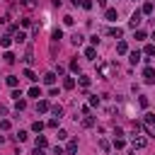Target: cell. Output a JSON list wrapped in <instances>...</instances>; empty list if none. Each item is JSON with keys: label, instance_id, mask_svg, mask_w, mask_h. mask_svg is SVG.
<instances>
[{"label": "cell", "instance_id": "obj_1", "mask_svg": "<svg viewBox=\"0 0 155 155\" xmlns=\"http://www.w3.org/2000/svg\"><path fill=\"white\" fill-rule=\"evenodd\" d=\"M145 145H148V140H145V138H140V136H133V140H131V148H133V150H143Z\"/></svg>", "mask_w": 155, "mask_h": 155}, {"label": "cell", "instance_id": "obj_2", "mask_svg": "<svg viewBox=\"0 0 155 155\" xmlns=\"http://www.w3.org/2000/svg\"><path fill=\"white\" fill-rule=\"evenodd\" d=\"M140 15H143V12H140V10H136V12H133V15H131V22H128V24H131V27H133V29H136V27H138V24H140Z\"/></svg>", "mask_w": 155, "mask_h": 155}, {"label": "cell", "instance_id": "obj_3", "mask_svg": "<svg viewBox=\"0 0 155 155\" xmlns=\"http://www.w3.org/2000/svg\"><path fill=\"white\" fill-rule=\"evenodd\" d=\"M143 78H145V82H155V70L148 65V68L143 70Z\"/></svg>", "mask_w": 155, "mask_h": 155}, {"label": "cell", "instance_id": "obj_4", "mask_svg": "<svg viewBox=\"0 0 155 155\" xmlns=\"http://www.w3.org/2000/svg\"><path fill=\"white\" fill-rule=\"evenodd\" d=\"M65 153H68V155L78 153V140H68V145H65Z\"/></svg>", "mask_w": 155, "mask_h": 155}, {"label": "cell", "instance_id": "obj_5", "mask_svg": "<svg viewBox=\"0 0 155 155\" xmlns=\"http://www.w3.org/2000/svg\"><path fill=\"white\" fill-rule=\"evenodd\" d=\"M104 17H107V19H109V22H114V19H116V17H119V12H116V10H114V7H109V10H107V12H104Z\"/></svg>", "mask_w": 155, "mask_h": 155}, {"label": "cell", "instance_id": "obj_6", "mask_svg": "<svg viewBox=\"0 0 155 155\" xmlns=\"http://www.w3.org/2000/svg\"><path fill=\"white\" fill-rule=\"evenodd\" d=\"M116 53H121V56L128 53V44H126V41H119V44H116Z\"/></svg>", "mask_w": 155, "mask_h": 155}, {"label": "cell", "instance_id": "obj_7", "mask_svg": "<svg viewBox=\"0 0 155 155\" xmlns=\"http://www.w3.org/2000/svg\"><path fill=\"white\" fill-rule=\"evenodd\" d=\"M44 82H46V85H53V82H56V73H51V70L44 73Z\"/></svg>", "mask_w": 155, "mask_h": 155}, {"label": "cell", "instance_id": "obj_8", "mask_svg": "<svg viewBox=\"0 0 155 155\" xmlns=\"http://www.w3.org/2000/svg\"><path fill=\"white\" fill-rule=\"evenodd\" d=\"M36 111H41V114L48 111V102H46V99H39V102H36Z\"/></svg>", "mask_w": 155, "mask_h": 155}, {"label": "cell", "instance_id": "obj_9", "mask_svg": "<svg viewBox=\"0 0 155 155\" xmlns=\"http://www.w3.org/2000/svg\"><path fill=\"white\" fill-rule=\"evenodd\" d=\"M15 41H17V44H24V41H27V34L17 29V31H15Z\"/></svg>", "mask_w": 155, "mask_h": 155}, {"label": "cell", "instance_id": "obj_10", "mask_svg": "<svg viewBox=\"0 0 155 155\" xmlns=\"http://www.w3.org/2000/svg\"><path fill=\"white\" fill-rule=\"evenodd\" d=\"M5 82H7L10 87H17V85H19V80H17V75H7V78H5Z\"/></svg>", "mask_w": 155, "mask_h": 155}, {"label": "cell", "instance_id": "obj_11", "mask_svg": "<svg viewBox=\"0 0 155 155\" xmlns=\"http://www.w3.org/2000/svg\"><path fill=\"white\" fill-rule=\"evenodd\" d=\"M34 145H36V148H41V150H44V148H46V145H48V143H46V138H44V136H36V140H34Z\"/></svg>", "mask_w": 155, "mask_h": 155}, {"label": "cell", "instance_id": "obj_12", "mask_svg": "<svg viewBox=\"0 0 155 155\" xmlns=\"http://www.w3.org/2000/svg\"><path fill=\"white\" fill-rule=\"evenodd\" d=\"M12 41H15V39H12L10 34H7V36H2V39H0V46H2V48H7V46H10Z\"/></svg>", "mask_w": 155, "mask_h": 155}, {"label": "cell", "instance_id": "obj_13", "mask_svg": "<svg viewBox=\"0 0 155 155\" xmlns=\"http://www.w3.org/2000/svg\"><path fill=\"white\" fill-rule=\"evenodd\" d=\"M94 56H97V51H94V46H90V48H85V58H90V61H94Z\"/></svg>", "mask_w": 155, "mask_h": 155}, {"label": "cell", "instance_id": "obj_14", "mask_svg": "<svg viewBox=\"0 0 155 155\" xmlns=\"http://www.w3.org/2000/svg\"><path fill=\"white\" fill-rule=\"evenodd\" d=\"M128 61H131V63L136 65V63L140 61V53H138V51H131V53H128Z\"/></svg>", "mask_w": 155, "mask_h": 155}, {"label": "cell", "instance_id": "obj_15", "mask_svg": "<svg viewBox=\"0 0 155 155\" xmlns=\"http://www.w3.org/2000/svg\"><path fill=\"white\" fill-rule=\"evenodd\" d=\"M63 87H65V90H73V87H75V78H65V80H63Z\"/></svg>", "mask_w": 155, "mask_h": 155}, {"label": "cell", "instance_id": "obj_16", "mask_svg": "<svg viewBox=\"0 0 155 155\" xmlns=\"http://www.w3.org/2000/svg\"><path fill=\"white\" fill-rule=\"evenodd\" d=\"M78 85H80V87H90V78H87V75H80V78H78Z\"/></svg>", "mask_w": 155, "mask_h": 155}, {"label": "cell", "instance_id": "obj_17", "mask_svg": "<svg viewBox=\"0 0 155 155\" xmlns=\"http://www.w3.org/2000/svg\"><path fill=\"white\" fill-rule=\"evenodd\" d=\"M51 111H53V116H56V119H61V116H63V107H61V104L51 107Z\"/></svg>", "mask_w": 155, "mask_h": 155}, {"label": "cell", "instance_id": "obj_18", "mask_svg": "<svg viewBox=\"0 0 155 155\" xmlns=\"http://www.w3.org/2000/svg\"><path fill=\"white\" fill-rule=\"evenodd\" d=\"M70 41H73L75 46H78V44H82V34H80V31H75V34L70 36Z\"/></svg>", "mask_w": 155, "mask_h": 155}, {"label": "cell", "instance_id": "obj_19", "mask_svg": "<svg viewBox=\"0 0 155 155\" xmlns=\"http://www.w3.org/2000/svg\"><path fill=\"white\" fill-rule=\"evenodd\" d=\"M143 121H145V124L150 126V124L155 121V114H150V111H145V114H143Z\"/></svg>", "mask_w": 155, "mask_h": 155}, {"label": "cell", "instance_id": "obj_20", "mask_svg": "<svg viewBox=\"0 0 155 155\" xmlns=\"http://www.w3.org/2000/svg\"><path fill=\"white\" fill-rule=\"evenodd\" d=\"M82 126H85V128H92V126H94V119H92V116H85V119H82Z\"/></svg>", "mask_w": 155, "mask_h": 155}, {"label": "cell", "instance_id": "obj_21", "mask_svg": "<svg viewBox=\"0 0 155 155\" xmlns=\"http://www.w3.org/2000/svg\"><path fill=\"white\" fill-rule=\"evenodd\" d=\"M51 39H53V44H56L58 39H63V31H61V29H53V34H51Z\"/></svg>", "mask_w": 155, "mask_h": 155}, {"label": "cell", "instance_id": "obj_22", "mask_svg": "<svg viewBox=\"0 0 155 155\" xmlns=\"http://www.w3.org/2000/svg\"><path fill=\"white\" fill-rule=\"evenodd\" d=\"M143 53H145V56H155V46H153V44H148V46L143 48Z\"/></svg>", "mask_w": 155, "mask_h": 155}, {"label": "cell", "instance_id": "obj_23", "mask_svg": "<svg viewBox=\"0 0 155 155\" xmlns=\"http://www.w3.org/2000/svg\"><path fill=\"white\" fill-rule=\"evenodd\" d=\"M2 58H5V63H10V65H12L15 61H17V58H15V53H10V51H7V53H5Z\"/></svg>", "mask_w": 155, "mask_h": 155}, {"label": "cell", "instance_id": "obj_24", "mask_svg": "<svg viewBox=\"0 0 155 155\" xmlns=\"http://www.w3.org/2000/svg\"><path fill=\"white\" fill-rule=\"evenodd\" d=\"M24 78H27V80H31V82H36V75H34V70H29V68L24 70Z\"/></svg>", "mask_w": 155, "mask_h": 155}, {"label": "cell", "instance_id": "obj_25", "mask_svg": "<svg viewBox=\"0 0 155 155\" xmlns=\"http://www.w3.org/2000/svg\"><path fill=\"white\" fill-rule=\"evenodd\" d=\"M29 97H36V99H39V97H41V90H39L36 85H34V87L29 90Z\"/></svg>", "mask_w": 155, "mask_h": 155}, {"label": "cell", "instance_id": "obj_26", "mask_svg": "<svg viewBox=\"0 0 155 155\" xmlns=\"http://www.w3.org/2000/svg\"><path fill=\"white\" fill-rule=\"evenodd\" d=\"M31 131L41 133V131H44V124H41V121H34V124H31Z\"/></svg>", "mask_w": 155, "mask_h": 155}, {"label": "cell", "instance_id": "obj_27", "mask_svg": "<svg viewBox=\"0 0 155 155\" xmlns=\"http://www.w3.org/2000/svg\"><path fill=\"white\" fill-rule=\"evenodd\" d=\"M140 12H143V15H150V12H153V2H145V5H143V10H140Z\"/></svg>", "mask_w": 155, "mask_h": 155}, {"label": "cell", "instance_id": "obj_28", "mask_svg": "<svg viewBox=\"0 0 155 155\" xmlns=\"http://www.w3.org/2000/svg\"><path fill=\"white\" fill-rule=\"evenodd\" d=\"M15 107H17V111H22V109H27V102H24V99H17Z\"/></svg>", "mask_w": 155, "mask_h": 155}, {"label": "cell", "instance_id": "obj_29", "mask_svg": "<svg viewBox=\"0 0 155 155\" xmlns=\"http://www.w3.org/2000/svg\"><path fill=\"white\" fill-rule=\"evenodd\" d=\"M15 138H17V143H22V140H27V131H17V136H15Z\"/></svg>", "mask_w": 155, "mask_h": 155}, {"label": "cell", "instance_id": "obj_30", "mask_svg": "<svg viewBox=\"0 0 155 155\" xmlns=\"http://www.w3.org/2000/svg\"><path fill=\"white\" fill-rule=\"evenodd\" d=\"M124 145H126V143H124V138H114V148H116V150H121Z\"/></svg>", "mask_w": 155, "mask_h": 155}, {"label": "cell", "instance_id": "obj_31", "mask_svg": "<svg viewBox=\"0 0 155 155\" xmlns=\"http://www.w3.org/2000/svg\"><path fill=\"white\" fill-rule=\"evenodd\" d=\"M109 34H111V36H116V39H119V36H121V34H124V31H121V29H119V27H114V29H109Z\"/></svg>", "mask_w": 155, "mask_h": 155}, {"label": "cell", "instance_id": "obj_32", "mask_svg": "<svg viewBox=\"0 0 155 155\" xmlns=\"http://www.w3.org/2000/svg\"><path fill=\"white\" fill-rule=\"evenodd\" d=\"M22 5H24V7H29V10H31V7H36V0H22Z\"/></svg>", "mask_w": 155, "mask_h": 155}, {"label": "cell", "instance_id": "obj_33", "mask_svg": "<svg viewBox=\"0 0 155 155\" xmlns=\"http://www.w3.org/2000/svg\"><path fill=\"white\" fill-rule=\"evenodd\" d=\"M24 61H27V63H31V61H34V53H31V48H27V56H24Z\"/></svg>", "mask_w": 155, "mask_h": 155}, {"label": "cell", "instance_id": "obj_34", "mask_svg": "<svg viewBox=\"0 0 155 155\" xmlns=\"http://www.w3.org/2000/svg\"><path fill=\"white\" fill-rule=\"evenodd\" d=\"M7 128H10V121L2 119V121H0V131H7Z\"/></svg>", "mask_w": 155, "mask_h": 155}, {"label": "cell", "instance_id": "obj_35", "mask_svg": "<svg viewBox=\"0 0 155 155\" xmlns=\"http://www.w3.org/2000/svg\"><path fill=\"white\" fill-rule=\"evenodd\" d=\"M99 148H102V150H109V140H104V138H99Z\"/></svg>", "mask_w": 155, "mask_h": 155}, {"label": "cell", "instance_id": "obj_36", "mask_svg": "<svg viewBox=\"0 0 155 155\" xmlns=\"http://www.w3.org/2000/svg\"><path fill=\"white\" fill-rule=\"evenodd\" d=\"M12 97H15V102H17V99H22V90H17V87H15V92H12Z\"/></svg>", "mask_w": 155, "mask_h": 155}, {"label": "cell", "instance_id": "obj_37", "mask_svg": "<svg viewBox=\"0 0 155 155\" xmlns=\"http://www.w3.org/2000/svg\"><path fill=\"white\" fill-rule=\"evenodd\" d=\"M138 104L145 109V107H148V97H138Z\"/></svg>", "mask_w": 155, "mask_h": 155}, {"label": "cell", "instance_id": "obj_38", "mask_svg": "<svg viewBox=\"0 0 155 155\" xmlns=\"http://www.w3.org/2000/svg\"><path fill=\"white\" fill-rule=\"evenodd\" d=\"M46 126H48V128H58V119H51Z\"/></svg>", "mask_w": 155, "mask_h": 155}, {"label": "cell", "instance_id": "obj_39", "mask_svg": "<svg viewBox=\"0 0 155 155\" xmlns=\"http://www.w3.org/2000/svg\"><path fill=\"white\" fill-rule=\"evenodd\" d=\"M53 155H65V150H63L61 145H56V148H53Z\"/></svg>", "mask_w": 155, "mask_h": 155}, {"label": "cell", "instance_id": "obj_40", "mask_svg": "<svg viewBox=\"0 0 155 155\" xmlns=\"http://www.w3.org/2000/svg\"><path fill=\"white\" fill-rule=\"evenodd\" d=\"M31 24V17H22V27H29Z\"/></svg>", "mask_w": 155, "mask_h": 155}, {"label": "cell", "instance_id": "obj_41", "mask_svg": "<svg viewBox=\"0 0 155 155\" xmlns=\"http://www.w3.org/2000/svg\"><path fill=\"white\" fill-rule=\"evenodd\" d=\"M145 36H148V34H145L143 29H138V31H136V39H145Z\"/></svg>", "mask_w": 155, "mask_h": 155}, {"label": "cell", "instance_id": "obj_42", "mask_svg": "<svg viewBox=\"0 0 155 155\" xmlns=\"http://www.w3.org/2000/svg\"><path fill=\"white\" fill-rule=\"evenodd\" d=\"M70 70H75V73L80 70V65H78V61H70Z\"/></svg>", "mask_w": 155, "mask_h": 155}, {"label": "cell", "instance_id": "obj_43", "mask_svg": "<svg viewBox=\"0 0 155 155\" xmlns=\"http://www.w3.org/2000/svg\"><path fill=\"white\" fill-rule=\"evenodd\" d=\"M90 104L92 107H99V97H90Z\"/></svg>", "mask_w": 155, "mask_h": 155}, {"label": "cell", "instance_id": "obj_44", "mask_svg": "<svg viewBox=\"0 0 155 155\" xmlns=\"http://www.w3.org/2000/svg\"><path fill=\"white\" fill-rule=\"evenodd\" d=\"M5 114H7V107H2V104H0V116H5Z\"/></svg>", "mask_w": 155, "mask_h": 155}, {"label": "cell", "instance_id": "obj_45", "mask_svg": "<svg viewBox=\"0 0 155 155\" xmlns=\"http://www.w3.org/2000/svg\"><path fill=\"white\" fill-rule=\"evenodd\" d=\"M34 155H44V150H41V148H36V150H34Z\"/></svg>", "mask_w": 155, "mask_h": 155}, {"label": "cell", "instance_id": "obj_46", "mask_svg": "<svg viewBox=\"0 0 155 155\" xmlns=\"http://www.w3.org/2000/svg\"><path fill=\"white\" fill-rule=\"evenodd\" d=\"M97 5H102V7H104V5H107V0H97Z\"/></svg>", "mask_w": 155, "mask_h": 155}, {"label": "cell", "instance_id": "obj_47", "mask_svg": "<svg viewBox=\"0 0 155 155\" xmlns=\"http://www.w3.org/2000/svg\"><path fill=\"white\" fill-rule=\"evenodd\" d=\"M73 5H82V0H73Z\"/></svg>", "mask_w": 155, "mask_h": 155}, {"label": "cell", "instance_id": "obj_48", "mask_svg": "<svg viewBox=\"0 0 155 155\" xmlns=\"http://www.w3.org/2000/svg\"><path fill=\"white\" fill-rule=\"evenodd\" d=\"M153 39H155V31H153Z\"/></svg>", "mask_w": 155, "mask_h": 155}]
</instances>
